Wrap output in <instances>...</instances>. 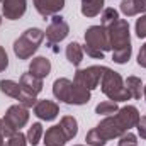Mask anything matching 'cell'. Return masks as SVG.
<instances>
[{"instance_id":"1","label":"cell","mask_w":146,"mask_h":146,"mask_svg":"<svg viewBox=\"0 0 146 146\" xmlns=\"http://www.w3.org/2000/svg\"><path fill=\"white\" fill-rule=\"evenodd\" d=\"M110 39V51L112 60L119 65H124L129 61L133 48H131V37H129V24L126 19H117L112 26L107 27Z\"/></svg>"},{"instance_id":"2","label":"cell","mask_w":146,"mask_h":146,"mask_svg":"<svg viewBox=\"0 0 146 146\" xmlns=\"http://www.w3.org/2000/svg\"><path fill=\"white\" fill-rule=\"evenodd\" d=\"M83 51L97 60H104V54L110 51L109 31L104 26H92L85 31V46Z\"/></svg>"},{"instance_id":"3","label":"cell","mask_w":146,"mask_h":146,"mask_svg":"<svg viewBox=\"0 0 146 146\" xmlns=\"http://www.w3.org/2000/svg\"><path fill=\"white\" fill-rule=\"evenodd\" d=\"M100 88L112 102H124V100L131 99L121 75L107 68V66L104 68V75H102V80H100Z\"/></svg>"},{"instance_id":"4","label":"cell","mask_w":146,"mask_h":146,"mask_svg":"<svg viewBox=\"0 0 146 146\" xmlns=\"http://www.w3.org/2000/svg\"><path fill=\"white\" fill-rule=\"evenodd\" d=\"M29 121V110L26 106L22 104H15V106H10L3 119H2V134L3 138H10L12 134L19 133Z\"/></svg>"},{"instance_id":"5","label":"cell","mask_w":146,"mask_h":146,"mask_svg":"<svg viewBox=\"0 0 146 146\" xmlns=\"http://www.w3.org/2000/svg\"><path fill=\"white\" fill-rule=\"evenodd\" d=\"M42 39H44V33L41 29H37V27L27 29L22 36L14 42V53H15V56L19 60L31 58L37 51V48L41 46Z\"/></svg>"},{"instance_id":"6","label":"cell","mask_w":146,"mask_h":146,"mask_svg":"<svg viewBox=\"0 0 146 146\" xmlns=\"http://www.w3.org/2000/svg\"><path fill=\"white\" fill-rule=\"evenodd\" d=\"M104 68L106 66H88V68H83V70H76L73 82L88 88V90H94V88L99 87V83L102 80Z\"/></svg>"},{"instance_id":"7","label":"cell","mask_w":146,"mask_h":146,"mask_svg":"<svg viewBox=\"0 0 146 146\" xmlns=\"http://www.w3.org/2000/svg\"><path fill=\"white\" fill-rule=\"evenodd\" d=\"M68 34H70V27H68L66 21H65L61 15H53L51 24H49L48 29H46L48 44L53 46V44H56V42H61L63 39H66Z\"/></svg>"},{"instance_id":"8","label":"cell","mask_w":146,"mask_h":146,"mask_svg":"<svg viewBox=\"0 0 146 146\" xmlns=\"http://www.w3.org/2000/svg\"><path fill=\"white\" fill-rule=\"evenodd\" d=\"M95 129L99 131V134H100L106 141L114 139V138H119L121 134L126 133L124 127H122V126L119 124V121L115 119V114H114V115H107L104 121H100Z\"/></svg>"},{"instance_id":"9","label":"cell","mask_w":146,"mask_h":146,"mask_svg":"<svg viewBox=\"0 0 146 146\" xmlns=\"http://www.w3.org/2000/svg\"><path fill=\"white\" fill-rule=\"evenodd\" d=\"M139 110L134 106H126L122 109H119L115 112V119L119 121V124L124 127V131H129L131 127H134L139 121Z\"/></svg>"},{"instance_id":"10","label":"cell","mask_w":146,"mask_h":146,"mask_svg":"<svg viewBox=\"0 0 146 146\" xmlns=\"http://www.w3.org/2000/svg\"><path fill=\"white\" fill-rule=\"evenodd\" d=\"M2 12L5 19L17 21L26 14V0H2Z\"/></svg>"},{"instance_id":"11","label":"cell","mask_w":146,"mask_h":146,"mask_svg":"<svg viewBox=\"0 0 146 146\" xmlns=\"http://www.w3.org/2000/svg\"><path fill=\"white\" fill-rule=\"evenodd\" d=\"M34 114L42 121H53L60 114V107L53 100H37L34 106Z\"/></svg>"},{"instance_id":"12","label":"cell","mask_w":146,"mask_h":146,"mask_svg":"<svg viewBox=\"0 0 146 146\" xmlns=\"http://www.w3.org/2000/svg\"><path fill=\"white\" fill-rule=\"evenodd\" d=\"M34 7L42 17L58 15V12L65 7V0H34Z\"/></svg>"},{"instance_id":"13","label":"cell","mask_w":146,"mask_h":146,"mask_svg":"<svg viewBox=\"0 0 146 146\" xmlns=\"http://www.w3.org/2000/svg\"><path fill=\"white\" fill-rule=\"evenodd\" d=\"M19 85H21L22 92H27L31 95H37L42 90V78H37L33 73H24L21 76Z\"/></svg>"},{"instance_id":"14","label":"cell","mask_w":146,"mask_h":146,"mask_svg":"<svg viewBox=\"0 0 146 146\" xmlns=\"http://www.w3.org/2000/svg\"><path fill=\"white\" fill-rule=\"evenodd\" d=\"M68 141V138L65 136L61 126H51L46 133H44V145L46 146H65Z\"/></svg>"},{"instance_id":"15","label":"cell","mask_w":146,"mask_h":146,"mask_svg":"<svg viewBox=\"0 0 146 146\" xmlns=\"http://www.w3.org/2000/svg\"><path fill=\"white\" fill-rule=\"evenodd\" d=\"M72 87H73V82L68 80V78H58L54 80L53 83V94L54 97L60 100V102H68V97H70V92H72Z\"/></svg>"},{"instance_id":"16","label":"cell","mask_w":146,"mask_h":146,"mask_svg":"<svg viewBox=\"0 0 146 146\" xmlns=\"http://www.w3.org/2000/svg\"><path fill=\"white\" fill-rule=\"evenodd\" d=\"M51 72V61L44 56H37L29 65V73H33L37 78H46Z\"/></svg>"},{"instance_id":"17","label":"cell","mask_w":146,"mask_h":146,"mask_svg":"<svg viewBox=\"0 0 146 146\" xmlns=\"http://www.w3.org/2000/svg\"><path fill=\"white\" fill-rule=\"evenodd\" d=\"M90 100V90L75 83L73 82L72 92H70V97H68V102L66 104H72V106H83Z\"/></svg>"},{"instance_id":"18","label":"cell","mask_w":146,"mask_h":146,"mask_svg":"<svg viewBox=\"0 0 146 146\" xmlns=\"http://www.w3.org/2000/svg\"><path fill=\"white\" fill-rule=\"evenodd\" d=\"M121 12L126 17L146 14V0H122L121 2Z\"/></svg>"},{"instance_id":"19","label":"cell","mask_w":146,"mask_h":146,"mask_svg":"<svg viewBox=\"0 0 146 146\" xmlns=\"http://www.w3.org/2000/svg\"><path fill=\"white\" fill-rule=\"evenodd\" d=\"M104 9V0H82V14L85 17H95Z\"/></svg>"},{"instance_id":"20","label":"cell","mask_w":146,"mask_h":146,"mask_svg":"<svg viewBox=\"0 0 146 146\" xmlns=\"http://www.w3.org/2000/svg\"><path fill=\"white\" fill-rule=\"evenodd\" d=\"M124 83H126V88H127L131 99H141V95H143V88H145L141 78H138V76H127Z\"/></svg>"},{"instance_id":"21","label":"cell","mask_w":146,"mask_h":146,"mask_svg":"<svg viewBox=\"0 0 146 146\" xmlns=\"http://www.w3.org/2000/svg\"><path fill=\"white\" fill-rule=\"evenodd\" d=\"M83 48L78 44V42H70L66 46V60L72 63L73 66H78L83 60Z\"/></svg>"},{"instance_id":"22","label":"cell","mask_w":146,"mask_h":146,"mask_svg":"<svg viewBox=\"0 0 146 146\" xmlns=\"http://www.w3.org/2000/svg\"><path fill=\"white\" fill-rule=\"evenodd\" d=\"M60 126H61L65 136L68 138V141L73 139V138L76 136V133H78V122H76V119H75L73 115H65V117L61 119Z\"/></svg>"},{"instance_id":"23","label":"cell","mask_w":146,"mask_h":146,"mask_svg":"<svg viewBox=\"0 0 146 146\" xmlns=\"http://www.w3.org/2000/svg\"><path fill=\"white\" fill-rule=\"evenodd\" d=\"M0 90H2L5 95L12 97V99H19V95H21V92H22L21 85H19L17 82H14V80H2V82H0Z\"/></svg>"},{"instance_id":"24","label":"cell","mask_w":146,"mask_h":146,"mask_svg":"<svg viewBox=\"0 0 146 146\" xmlns=\"http://www.w3.org/2000/svg\"><path fill=\"white\" fill-rule=\"evenodd\" d=\"M44 136V131H42V126L39 124V122H34L31 127H29V131H27V134H26V138H27V143L33 146H37L39 145V141H41V138Z\"/></svg>"},{"instance_id":"25","label":"cell","mask_w":146,"mask_h":146,"mask_svg":"<svg viewBox=\"0 0 146 146\" xmlns=\"http://www.w3.org/2000/svg\"><path fill=\"white\" fill-rule=\"evenodd\" d=\"M117 110H119L117 102H112V100H104V102H100L95 107V112L97 114H102V115H114Z\"/></svg>"},{"instance_id":"26","label":"cell","mask_w":146,"mask_h":146,"mask_svg":"<svg viewBox=\"0 0 146 146\" xmlns=\"http://www.w3.org/2000/svg\"><path fill=\"white\" fill-rule=\"evenodd\" d=\"M102 24L100 26H104V27H109V26H112L117 19H119V12L115 10V9H112V7H109V9H104V12H102Z\"/></svg>"},{"instance_id":"27","label":"cell","mask_w":146,"mask_h":146,"mask_svg":"<svg viewBox=\"0 0 146 146\" xmlns=\"http://www.w3.org/2000/svg\"><path fill=\"white\" fill-rule=\"evenodd\" d=\"M85 141H87V145L90 146H104L107 141L99 134V131L94 127V129H90L88 133H87V136H85Z\"/></svg>"},{"instance_id":"28","label":"cell","mask_w":146,"mask_h":146,"mask_svg":"<svg viewBox=\"0 0 146 146\" xmlns=\"http://www.w3.org/2000/svg\"><path fill=\"white\" fill-rule=\"evenodd\" d=\"M3 146H27V138L19 131V133L12 134L10 138H7V141L3 143Z\"/></svg>"},{"instance_id":"29","label":"cell","mask_w":146,"mask_h":146,"mask_svg":"<svg viewBox=\"0 0 146 146\" xmlns=\"http://www.w3.org/2000/svg\"><path fill=\"white\" fill-rule=\"evenodd\" d=\"M136 139H138L136 134H133L131 131H126L124 134L119 136V145L117 146H134L136 143H138Z\"/></svg>"},{"instance_id":"30","label":"cell","mask_w":146,"mask_h":146,"mask_svg":"<svg viewBox=\"0 0 146 146\" xmlns=\"http://www.w3.org/2000/svg\"><path fill=\"white\" fill-rule=\"evenodd\" d=\"M19 104H22V106H26V107H34L37 102L36 95H31V94H27V92H21V95H19Z\"/></svg>"},{"instance_id":"31","label":"cell","mask_w":146,"mask_h":146,"mask_svg":"<svg viewBox=\"0 0 146 146\" xmlns=\"http://www.w3.org/2000/svg\"><path fill=\"white\" fill-rule=\"evenodd\" d=\"M136 36L139 39L146 37V14L141 15L138 21H136Z\"/></svg>"},{"instance_id":"32","label":"cell","mask_w":146,"mask_h":146,"mask_svg":"<svg viewBox=\"0 0 146 146\" xmlns=\"http://www.w3.org/2000/svg\"><path fill=\"white\" fill-rule=\"evenodd\" d=\"M136 127H138V134H139L143 139H146V115L139 117V121H138Z\"/></svg>"},{"instance_id":"33","label":"cell","mask_w":146,"mask_h":146,"mask_svg":"<svg viewBox=\"0 0 146 146\" xmlns=\"http://www.w3.org/2000/svg\"><path fill=\"white\" fill-rule=\"evenodd\" d=\"M9 66V56H7V53H5V49L0 46V73L3 72L5 68Z\"/></svg>"},{"instance_id":"34","label":"cell","mask_w":146,"mask_h":146,"mask_svg":"<svg viewBox=\"0 0 146 146\" xmlns=\"http://www.w3.org/2000/svg\"><path fill=\"white\" fill-rule=\"evenodd\" d=\"M138 65L143 66V68H146V42L141 46V49H139V54H138Z\"/></svg>"},{"instance_id":"35","label":"cell","mask_w":146,"mask_h":146,"mask_svg":"<svg viewBox=\"0 0 146 146\" xmlns=\"http://www.w3.org/2000/svg\"><path fill=\"white\" fill-rule=\"evenodd\" d=\"M3 134H2V119H0V146H3Z\"/></svg>"},{"instance_id":"36","label":"cell","mask_w":146,"mask_h":146,"mask_svg":"<svg viewBox=\"0 0 146 146\" xmlns=\"http://www.w3.org/2000/svg\"><path fill=\"white\" fill-rule=\"evenodd\" d=\"M143 95H145V99H146V85H145V88H143Z\"/></svg>"},{"instance_id":"37","label":"cell","mask_w":146,"mask_h":146,"mask_svg":"<svg viewBox=\"0 0 146 146\" xmlns=\"http://www.w3.org/2000/svg\"><path fill=\"white\" fill-rule=\"evenodd\" d=\"M0 24H2V17H0Z\"/></svg>"},{"instance_id":"38","label":"cell","mask_w":146,"mask_h":146,"mask_svg":"<svg viewBox=\"0 0 146 146\" xmlns=\"http://www.w3.org/2000/svg\"><path fill=\"white\" fill-rule=\"evenodd\" d=\"M76 146H82V145H76Z\"/></svg>"},{"instance_id":"39","label":"cell","mask_w":146,"mask_h":146,"mask_svg":"<svg viewBox=\"0 0 146 146\" xmlns=\"http://www.w3.org/2000/svg\"><path fill=\"white\" fill-rule=\"evenodd\" d=\"M0 3H2V0H0Z\"/></svg>"},{"instance_id":"40","label":"cell","mask_w":146,"mask_h":146,"mask_svg":"<svg viewBox=\"0 0 146 146\" xmlns=\"http://www.w3.org/2000/svg\"><path fill=\"white\" fill-rule=\"evenodd\" d=\"M134 146H138V145H134Z\"/></svg>"}]
</instances>
